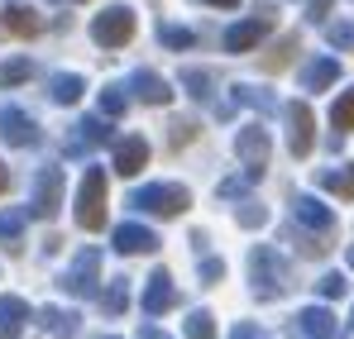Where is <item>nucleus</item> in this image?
<instances>
[{
  "instance_id": "obj_1",
  "label": "nucleus",
  "mask_w": 354,
  "mask_h": 339,
  "mask_svg": "<svg viewBox=\"0 0 354 339\" xmlns=\"http://www.w3.org/2000/svg\"><path fill=\"white\" fill-rule=\"evenodd\" d=\"M187 206H192V191L177 186V182H149V186L129 191V211H139V215H163V220H173Z\"/></svg>"
},
{
  "instance_id": "obj_2",
  "label": "nucleus",
  "mask_w": 354,
  "mask_h": 339,
  "mask_svg": "<svg viewBox=\"0 0 354 339\" xmlns=\"http://www.w3.org/2000/svg\"><path fill=\"white\" fill-rule=\"evenodd\" d=\"M249 282H254V296H263V301L288 291V263L278 258V249L259 244V249L249 253Z\"/></svg>"
},
{
  "instance_id": "obj_3",
  "label": "nucleus",
  "mask_w": 354,
  "mask_h": 339,
  "mask_svg": "<svg viewBox=\"0 0 354 339\" xmlns=\"http://www.w3.org/2000/svg\"><path fill=\"white\" fill-rule=\"evenodd\" d=\"M77 225L82 229L106 225V172L101 168H86L82 186H77Z\"/></svg>"
},
{
  "instance_id": "obj_4",
  "label": "nucleus",
  "mask_w": 354,
  "mask_h": 339,
  "mask_svg": "<svg viewBox=\"0 0 354 339\" xmlns=\"http://www.w3.org/2000/svg\"><path fill=\"white\" fill-rule=\"evenodd\" d=\"M91 39H96L101 48H124V43L134 39V10H129V5L101 10V14L91 19Z\"/></svg>"
},
{
  "instance_id": "obj_5",
  "label": "nucleus",
  "mask_w": 354,
  "mask_h": 339,
  "mask_svg": "<svg viewBox=\"0 0 354 339\" xmlns=\"http://www.w3.org/2000/svg\"><path fill=\"white\" fill-rule=\"evenodd\" d=\"M96 278H101V249H82L58 273V287L67 296H91L96 291Z\"/></svg>"
},
{
  "instance_id": "obj_6",
  "label": "nucleus",
  "mask_w": 354,
  "mask_h": 339,
  "mask_svg": "<svg viewBox=\"0 0 354 339\" xmlns=\"http://www.w3.org/2000/svg\"><path fill=\"white\" fill-rule=\"evenodd\" d=\"M235 153L244 158V168H249L244 177H249V182H259V177H263V168H268V153H273L268 129H263V124H244V129L235 134Z\"/></svg>"
},
{
  "instance_id": "obj_7",
  "label": "nucleus",
  "mask_w": 354,
  "mask_h": 339,
  "mask_svg": "<svg viewBox=\"0 0 354 339\" xmlns=\"http://www.w3.org/2000/svg\"><path fill=\"white\" fill-rule=\"evenodd\" d=\"M283 115H288V148H292V158H306V153H311V139H316L311 106H306V101H288Z\"/></svg>"
},
{
  "instance_id": "obj_8",
  "label": "nucleus",
  "mask_w": 354,
  "mask_h": 339,
  "mask_svg": "<svg viewBox=\"0 0 354 339\" xmlns=\"http://www.w3.org/2000/svg\"><path fill=\"white\" fill-rule=\"evenodd\" d=\"M62 206V168H44L39 182H34V201H29V215L39 220H53Z\"/></svg>"
},
{
  "instance_id": "obj_9",
  "label": "nucleus",
  "mask_w": 354,
  "mask_h": 339,
  "mask_svg": "<svg viewBox=\"0 0 354 339\" xmlns=\"http://www.w3.org/2000/svg\"><path fill=\"white\" fill-rule=\"evenodd\" d=\"M0 139H5L10 148H29V144H39V124L19 110V106H5V110H0Z\"/></svg>"
},
{
  "instance_id": "obj_10",
  "label": "nucleus",
  "mask_w": 354,
  "mask_h": 339,
  "mask_svg": "<svg viewBox=\"0 0 354 339\" xmlns=\"http://www.w3.org/2000/svg\"><path fill=\"white\" fill-rule=\"evenodd\" d=\"M273 10H259L254 19H244V24H235L230 34H225V48L230 53H249V48H259L263 39H268V29H273V19H268Z\"/></svg>"
},
{
  "instance_id": "obj_11",
  "label": "nucleus",
  "mask_w": 354,
  "mask_h": 339,
  "mask_svg": "<svg viewBox=\"0 0 354 339\" xmlns=\"http://www.w3.org/2000/svg\"><path fill=\"white\" fill-rule=\"evenodd\" d=\"M106 139H111V124H106V119H96V115H91V119H77L72 134H67V153L82 158V153H91V148H101Z\"/></svg>"
},
{
  "instance_id": "obj_12",
  "label": "nucleus",
  "mask_w": 354,
  "mask_h": 339,
  "mask_svg": "<svg viewBox=\"0 0 354 339\" xmlns=\"http://www.w3.org/2000/svg\"><path fill=\"white\" fill-rule=\"evenodd\" d=\"M292 215L301 220L306 229H316V234H330L335 229V215H330V206H321L311 191H297L292 196Z\"/></svg>"
},
{
  "instance_id": "obj_13",
  "label": "nucleus",
  "mask_w": 354,
  "mask_h": 339,
  "mask_svg": "<svg viewBox=\"0 0 354 339\" xmlns=\"http://www.w3.org/2000/svg\"><path fill=\"white\" fill-rule=\"evenodd\" d=\"M129 91H134L144 106H168V101H173V86H168L158 72H149V67H139V72L129 77Z\"/></svg>"
},
{
  "instance_id": "obj_14",
  "label": "nucleus",
  "mask_w": 354,
  "mask_h": 339,
  "mask_svg": "<svg viewBox=\"0 0 354 339\" xmlns=\"http://www.w3.org/2000/svg\"><path fill=\"white\" fill-rule=\"evenodd\" d=\"M297 77H301V91H326V86L340 81V62L335 57H311Z\"/></svg>"
},
{
  "instance_id": "obj_15",
  "label": "nucleus",
  "mask_w": 354,
  "mask_h": 339,
  "mask_svg": "<svg viewBox=\"0 0 354 339\" xmlns=\"http://www.w3.org/2000/svg\"><path fill=\"white\" fill-rule=\"evenodd\" d=\"M173 301H177V287H173V278L158 268V273L149 278V291H144V311H149V316H163Z\"/></svg>"
},
{
  "instance_id": "obj_16",
  "label": "nucleus",
  "mask_w": 354,
  "mask_h": 339,
  "mask_svg": "<svg viewBox=\"0 0 354 339\" xmlns=\"http://www.w3.org/2000/svg\"><path fill=\"white\" fill-rule=\"evenodd\" d=\"M115 249L120 253H153L158 249V234L149 225H120L115 229Z\"/></svg>"
},
{
  "instance_id": "obj_17",
  "label": "nucleus",
  "mask_w": 354,
  "mask_h": 339,
  "mask_svg": "<svg viewBox=\"0 0 354 339\" xmlns=\"http://www.w3.org/2000/svg\"><path fill=\"white\" fill-rule=\"evenodd\" d=\"M29 325V301L24 296H0V339H15Z\"/></svg>"
},
{
  "instance_id": "obj_18",
  "label": "nucleus",
  "mask_w": 354,
  "mask_h": 339,
  "mask_svg": "<svg viewBox=\"0 0 354 339\" xmlns=\"http://www.w3.org/2000/svg\"><path fill=\"white\" fill-rule=\"evenodd\" d=\"M144 163H149V144H144L139 134H129L115 148V172L120 177H134V172H144Z\"/></svg>"
},
{
  "instance_id": "obj_19",
  "label": "nucleus",
  "mask_w": 354,
  "mask_h": 339,
  "mask_svg": "<svg viewBox=\"0 0 354 339\" xmlns=\"http://www.w3.org/2000/svg\"><path fill=\"white\" fill-rule=\"evenodd\" d=\"M0 29H5V34H19V39H34V34L44 29V19H39L29 5H10V10L0 14Z\"/></svg>"
},
{
  "instance_id": "obj_20",
  "label": "nucleus",
  "mask_w": 354,
  "mask_h": 339,
  "mask_svg": "<svg viewBox=\"0 0 354 339\" xmlns=\"http://www.w3.org/2000/svg\"><path fill=\"white\" fill-rule=\"evenodd\" d=\"M297 330L306 339H330L335 335V316H330L326 306H306V311L297 316Z\"/></svg>"
},
{
  "instance_id": "obj_21",
  "label": "nucleus",
  "mask_w": 354,
  "mask_h": 339,
  "mask_svg": "<svg viewBox=\"0 0 354 339\" xmlns=\"http://www.w3.org/2000/svg\"><path fill=\"white\" fill-rule=\"evenodd\" d=\"M39 320H44L48 335H58V339H72L77 330H82V316H77V311H62V306H44Z\"/></svg>"
},
{
  "instance_id": "obj_22",
  "label": "nucleus",
  "mask_w": 354,
  "mask_h": 339,
  "mask_svg": "<svg viewBox=\"0 0 354 339\" xmlns=\"http://www.w3.org/2000/svg\"><path fill=\"white\" fill-rule=\"evenodd\" d=\"M82 91H86V81H82L77 72H58V77H48V96H53L58 106H72V101H82Z\"/></svg>"
},
{
  "instance_id": "obj_23",
  "label": "nucleus",
  "mask_w": 354,
  "mask_h": 339,
  "mask_svg": "<svg viewBox=\"0 0 354 339\" xmlns=\"http://www.w3.org/2000/svg\"><path fill=\"white\" fill-rule=\"evenodd\" d=\"M230 96H235V106H254V110H263V115L278 110V96H268L263 86H235Z\"/></svg>"
},
{
  "instance_id": "obj_24",
  "label": "nucleus",
  "mask_w": 354,
  "mask_h": 339,
  "mask_svg": "<svg viewBox=\"0 0 354 339\" xmlns=\"http://www.w3.org/2000/svg\"><path fill=\"white\" fill-rule=\"evenodd\" d=\"M316 182H321L326 191H340V196H354V168H321V172H316Z\"/></svg>"
},
{
  "instance_id": "obj_25",
  "label": "nucleus",
  "mask_w": 354,
  "mask_h": 339,
  "mask_svg": "<svg viewBox=\"0 0 354 339\" xmlns=\"http://www.w3.org/2000/svg\"><path fill=\"white\" fill-rule=\"evenodd\" d=\"M124 106H129V91H124L120 81H111V86L101 91V115H106V119H115V115H124Z\"/></svg>"
},
{
  "instance_id": "obj_26",
  "label": "nucleus",
  "mask_w": 354,
  "mask_h": 339,
  "mask_svg": "<svg viewBox=\"0 0 354 339\" xmlns=\"http://www.w3.org/2000/svg\"><path fill=\"white\" fill-rule=\"evenodd\" d=\"M158 43L182 53V48H192V43H196V34H192V29H182V24H158Z\"/></svg>"
},
{
  "instance_id": "obj_27",
  "label": "nucleus",
  "mask_w": 354,
  "mask_h": 339,
  "mask_svg": "<svg viewBox=\"0 0 354 339\" xmlns=\"http://www.w3.org/2000/svg\"><path fill=\"white\" fill-rule=\"evenodd\" d=\"M182 86H187L196 101H211V72H201V67H182Z\"/></svg>"
},
{
  "instance_id": "obj_28",
  "label": "nucleus",
  "mask_w": 354,
  "mask_h": 339,
  "mask_svg": "<svg viewBox=\"0 0 354 339\" xmlns=\"http://www.w3.org/2000/svg\"><path fill=\"white\" fill-rule=\"evenodd\" d=\"M187 339H216V316L211 311H192L187 316Z\"/></svg>"
},
{
  "instance_id": "obj_29",
  "label": "nucleus",
  "mask_w": 354,
  "mask_h": 339,
  "mask_svg": "<svg viewBox=\"0 0 354 339\" xmlns=\"http://www.w3.org/2000/svg\"><path fill=\"white\" fill-rule=\"evenodd\" d=\"M235 220L244 229H263V225H268V211H263L259 201H239V206H235Z\"/></svg>"
},
{
  "instance_id": "obj_30",
  "label": "nucleus",
  "mask_w": 354,
  "mask_h": 339,
  "mask_svg": "<svg viewBox=\"0 0 354 339\" xmlns=\"http://www.w3.org/2000/svg\"><path fill=\"white\" fill-rule=\"evenodd\" d=\"M24 220H29V211H0V239H10V249L24 234Z\"/></svg>"
},
{
  "instance_id": "obj_31",
  "label": "nucleus",
  "mask_w": 354,
  "mask_h": 339,
  "mask_svg": "<svg viewBox=\"0 0 354 339\" xmlns=\"http://www.w3.org/2000/svg\"><path fill=\"white\" fill-rule=\"evenodd\" d=\"M29 77H34V62H29V57H15V62L0 67V81H5V86H19V81H29Z\"/></svg>"
},
{
  "instance_id": "obj_32",
  "label": "nucleus",
  "mask_w": 354,
  "mask_h": 339,
  "mask_svg": "<svg viewBox=\"0 0 354 339\" xmlns=\"http://www.w3.org/2000/svg\"><path fill=\"white\" fill-rule=\"evenodd\" d=\"M101 306H106V316H120V311L129 306V287L111 282V287H106V296H101Z\"/></svg>"
},
{
  "instance_id": "obj_33",
  "label": "nucleus",
  "mask_w": 354,
  "mask_h": 339,
  "mask_svg": "<svg viewBox=\"0 0 354 339\" xmlns=\"http://www.w3.org/2000/svg\"><path fill=\"white\" fill-rule=\"evenodd\" d=\"M330 124H335V129H354V91H345V96L335 101V110H330Z\"/></svg>"
},
{
  "instance_id": "obj_34",
  "label": "nucleus",
  "mask_w": 354,
  "mask_h": 339,
  "mask_svg": "<svg viewBox=\"0 0 354 339\" xmlns=\"http://www.w3.org/2000/svg\"><path fill=\"white\" fill-rule=\"evenodd\" d=\"M330 48H340V53L354 48V24L350 19H345V24H330Z\"/></svg>"
},
{
  "instance_id": "obj_35",
  "label": "nucleus",
  "mask_w": 354,
  "mask_h": 339,
  "mask_svg": "<svg viewBox=\"0 0 354 339\" xmlns=\"http://www.w3.org/2000/svg\"><path fill=\"white\" fill-rule=\"evenodd\" d=\"M321 296H330V301H335V296H345V291H350V282H345V273H326V278H321Z\"/></svg>"
},
{
  "instance_id": "obj_36",
  "label": "nucleus",
  "mask_w": 354,
  "mask_h": 339,
  "mask_svg": "<svg viewBox=\"0 0 354 339\" xmlns=\"http://www.w3.org/2000/svg\"><path fill=\"white\" fill-rule=\"evenodd\" d=\"M292 48H297L292 39H283V48H278V53H268V57H263V67H268V72H278V67H288V57H292Z\"/></svg>"
},
{
  "instance_id": "obj_37",
  "label": "nucleus",
  "mask_w": 354,
  "mask_h": 339,
  "mask_svg": "<svg viewBox=\"0 0 354 339\" xmlns=\"http://www.w3.org/2000/svg\"><path fill=\"white\" fill-rule=\"evenodd\" d=\"M201 278H206V282H221V278H225V263H221V258H201Z\"/></svg>"
},
{
  "instance_id": "obj_38",
  "label": "nucleus",
  "mask_w": 354,
  "mask_h": 339,
  "mask_svg": "<svg viewBox=\"0 0 354 339\" xmlns=\"http://www.w3.org/2000/svg\"><path fill=\"white\" fill-rule=\"evenodd\" d=\"M230 339H268V335H263V330H259L254 320H239V325H235V335H230Z\"/></svg>"
},
{
  "instance_id": "obj_39",
  "label": "nucleus",
  "mask_w": 354,
  "mask_h": 339,
  "mask_svg": "<svg viewBox=\"0 0 354 339\" xmlns=\"http://www.w3.org/2000/svg\"><path fill=\"white\" fill-rule=\"evenodd\" d=\"M192 134H196V124H192V119H173V144H187Z\"/></svg>"
},
{
  "instance_id": "obj_40",
  "label": "nucleus",
  "mask_w": 354,
  "mask_h": 339,
  "mask_svg": "<svg viewBox=\"0 0 354 339\" xmlns=\"http://www.w3.org/2000/svg\"><path fill=\"white\" fill-rule=\"evenodd\" d=\"M330 14V0H306V19L316 24V19H326Z\"/></svg>"
},
{
  "instance_id": "obj_41",
  "label": "nucleus",
  "mask_w": 354,
  "mask_h": 339,
  "mask_svg": "<svg viewBox=\"0 0 354 339\" xmlns=\"http://www.w3.org/2000/svg\"><path fill=\"white\" fill-rule=\"evenodd\" d=\"M5 186H10V172H5V163H0V191H5Z\"/></svg>"
},
{
  "instance_id": "obj_42",
  "label": "nucleus",
  "mask_w": 354,
  "mask_h": 339,
  "mask_svg": "<svg viewBox=\"0 0 354 339\" xmlns=\"http://www.w3.org/2000/svg\"><path fill=\"white\" fill-rule=\"evenodd\" d=\"M206 5H225V10H230V5H239V0H206Z\"/></svg>"
},
{
  "instance_id": "obj_43",
  "label": "nucleus",
  "mask_w": 354,
  "mask_h": 339,
  "mask_svg": "<svg viewBox=\"0 0 354 339\" xmlns=\"http://www.w3.org/2000/svg\"><path fill=\"white\" fill-rule=\"evenodd\" d=\"M144 339H158V330H153V325H149V330H144Z\"/></svg>"
},
{
  "instance_id": "obj_44",
  "label": "nucleus",
  "mask_w": 354,
  "mask_h": 339,
  "mask_svg": "<svg viewBox=\"0 0 354 339\" xmlns=\"http://www.w3.org/2000/svg\"><path fill=\"white\" fill-rule=\"evenodd\" d=\"M350 268H354V244H350Z\"/></svg>"
},
{
  "instance_id": "obj_45",
  "label": "nucleus",
  "mask_w": 354,
  "mask_h": 339,
  "mask_svg": "<svg viewBox=\"0 0 354 339\" xmlns=\"http://www.w3.org/2000/svg\"><path fill=\"white\" fill-rule=\"evenodd\" d=\"M106 339H115V335H106Z\"/></svg>"
},
{
  "instance_id": "obj_46",
  "label": "nucleus",
  "mask_w": 354,
  "mask_h": 339,
  "mask_svg": "<svg viewBox=\"0 0 354 339\" xmlns=\"http://www.w3.org/2000/svg\"><path fill=\"white\" fill-rule=\"evenodd\" d=\"M350 325H354V316H350Z\"/></svg>"
}]
</instances>
